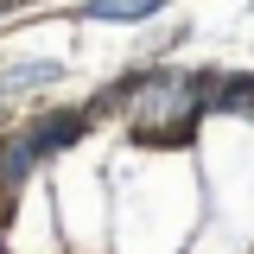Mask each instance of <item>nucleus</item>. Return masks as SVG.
<instances>
[{"instance_id":"1","label":"nucleus","mask_w":254,"mask_h":254,"mask_svg":"<svg viewBox=\"0 0 254 254\" xmlns=\"http://www.w3.org/2000/svg\"><path fill=\"white\" fill-rule=\"evenodd\" d=\"M38 159H45V153L32 146V133H19V140H6V146H0V203H6V190L19 185V178H26Z\"/></svg>"},{"instance_id":"2","label":"nucleus","mask_w":254,"mask_h":254,"mask_svg":"<svg viewBox=\"0 0 254 254\" xmlns=\"http://www.w3.org/2000/svg\"><path fill=\"white\" fill-rule=\"evenodd\" d=\"M165 0H89V19H146Z\"/></svg>"},{"instance_id":"3","label":"nucleus","mask_w":254,"mask_h":254,"mask_svg":"<svg viewBox=\"0 0 254 254\" xmlns=\"http://www.w3.org/2000/svg\"><path fill=\"white\" fill-rule=\"evenodd\" d=\"M51 76H58V64H26V70H6V76H0V95L19 89V83H51Z\"/></svg>"}]
</instances>
